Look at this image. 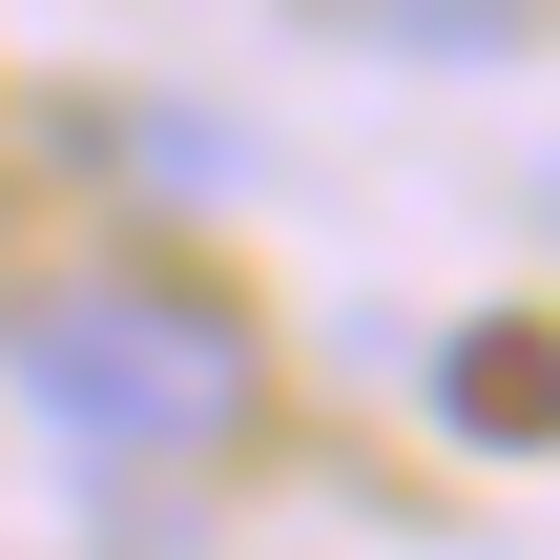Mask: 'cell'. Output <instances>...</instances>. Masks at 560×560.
<instances>
[{"instance_id":"1","label":"cell","mask_w":560,"mask_h":560,"mask_svg":"<svg viewBox=\"0 0 560 560\" xmlns=\"http://www.w3.org/2000/svg\"><path fill=\"white\" fill-rule=\"evenodd\" d=\"M0 374H21V416L83 436V457H229V436H249V332H229L208 291H145V270L21 291V312H0Z\"/></svg>"},{"instance_id":"4","label":"cell","mask_w":560,"mask_h":560,"mask_svg":"<svg viewBox=\"0 0 560 560\" xmlns=\"http://www.w3.org/2000/svg\"><path fill=\"white\" fill-rule=\"evenodd\" d=\"M540 229H560V166H540Z\"/></svg>"},{"instance_id":"3","label":"cell","mask_w":560,"mask_h":560,"mask_svg":"<svg viewBox=\"0 0 560 560\" xmlns=\"http://www.w3.org/2000/svg\"><path fill=\"white\" fill-rule=\"evenodd\" d=\"M436 416H457V436H560V353L540 332H457V353H436Z\"/></svg>"},{"instance_id":"2","label":"cell","mask_w":560,"mask_h":560,"mask_svg":"<svg viewBox=\"0 0 560 560\" xmlns=\"http://www.w3.org/2000/svg\"><path fill=\"white\" fill-rule=\"evenodd\" d=\"M312 21H332L353 62H520L560 0H312Z\"/></svg>"}]
</instances>
